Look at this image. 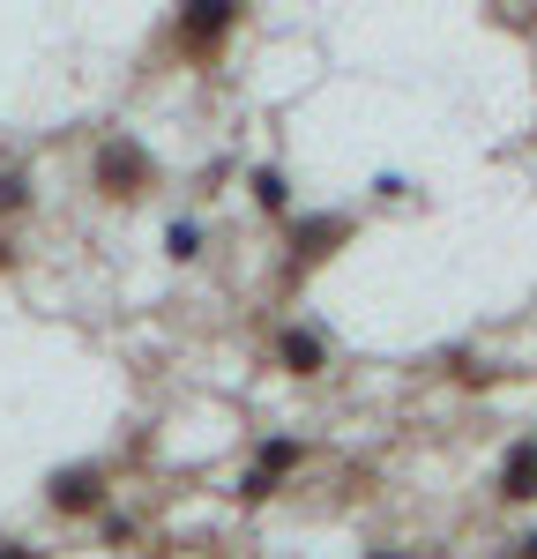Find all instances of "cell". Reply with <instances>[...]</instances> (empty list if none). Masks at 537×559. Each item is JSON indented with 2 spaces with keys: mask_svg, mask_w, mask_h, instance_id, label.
Returning a JSON list of instances; mask_svg holds the SVG:
<instances>
[{
  "mask_svg": "<svg viewBox=\"0 0 537 559\" xmlns=\"http://www.w3.org/2000/svg\"><path fill=\"white\" fill-rule=\"evenodd\" d=\"M150 187V157L134 150L128 134H112L105 150H97V194H112V202H134Z\"/></svg>",
  "mask_w": 537,
  "mask_h": 559,
  "instance_id": "6da1fadb",
  "label": "cell"
},
{
  "mask_svg": "<svg viewBox=\"0 0 537 559\" xmlns=\"http://www.w3.org/2000/svg\"><path fill=\"white\" fill-rule=\"evenodd\" d=\"M231 23H239L231 0H194V8H179V45L187 52H210L217 38H231Z\"/></svg>",
  "mask_w": 537,
  "mask_h": 559,
  "instance_id": "7a4b0ae2",
  "label": "cell"
},
{
  "mask_svg": "<svg viewBox=\"0 0 537 559\" xmlns=\"http://www.w3.org/2000/svg\"><path fill=\"white\" fill-rule=\"evenodd\" d=\"M351 239V224L344 216H307L299 231H291V269H313V261H329L336 247Z\"/></svg>",
  "mask_w": 537,
  "mask_h": 559,
  "instance_id": "3957f363",
  "label": "cell"
},
{
  "mask_svg": "<svg viewBox=\"0 0 537 559\" xmlns=\"http://www.w3.org/2000/svg\"><path fill=\"white\" fill-rule=\"evenodd\" d=\"M299 455H307L299 440H262V455H254V471L239 477V500H268V492H276V477L291 471Z\"/></svg>",
  "mask_w": 537,
  "mask_h": 559,
  "instance_id": "277c9868",
  "label": "cell"
},
{
  "mask_svg": "<svg viewBox=\"0 0 537 559\" xmlns=\"http://www.w3.org/2000/svg\"><path fill=\"white\" fill-rule=\"evenodd\" d=\"M52 508H60V515H97V508H105V477L97 471H60L52 477Z\"/></svg>",
  "mask_w": 537,
  "mask_h": 559,
  "instance_id": "5b68a950",
  "label": "cell"
},
{
  "mask_svg": "<svg viewBox=\"0 0 537 559\" xmlns=\"http://www.w3.org/2000/svg\"><path fill=\"white\" fill-rule=\"evenodd\" d=\"M276 366L299 373V381H313V373L329 366V344H321L313 329H284V336H276Z\"/></svg>",
  "mask_w": 537,
  "mask_h": 559,
  "instance_id": "8992f818",
  "label": "cell"
},
{
  "mask_svg": "<svg viewBox=\"0 0 537 559\" xmlns=\"http://www.w3.org/2000/svg\"><path fill=\"white\" fill-rule=\"evenodd\" d=\"M500 500H537V432L508 448V463H500Z\"/></svg>",
  "mask_w": 537,
  "mask_h": 559,
  "instance_id": "52a82bcc",
  "label": "cell"
},
{
  "mask_svg": "<svg viewBox=\"0 0 537 559\" xmlns=\"http://www.w3.org/2000/svg\"><path fill=\"white\" fill-rule=\"evenodd\" d=\"M254 202H262L268 216L284 210V202H291V187H284V173H268V165H262V173H254Z\"/></svg>",
  "mask_w": 537,
  "mask_h": 559,
  "instance_id": "ba28073f",
  "label": "cell"
},
{
  "mask_svg": "<svg viewBox=\"0 0 537 559\" xmlns=\"http://www.w3.org/2000/svg\"><path fill=\"white\" fill-rule=\"evenodd\" d=\"M165 254H172V261H194V254H202V231H194V224H172V239H165Z\"/></svg>",
  "mask_w": 537,
  "mask_h": 559,
  "instance_id": "9c48e42d",
  "label": "cell"
},
{
  "mask_svg": "<svg viewBox=\"0 0 537 559\" xmlns=\"http://www.w3.org/2000/svg\"><path fill=\"white\" fill-rule=\"evenodd\" d=\"M31 202V179L23 173H0V210H23Z\"/></svg>",
  "mask_w": 537,
  "mask_h": 559,
  "instance_id": "30bf717a",
  "label": "cell"
},
{
  "mask_svg": "<svg viewBox=\"0 0 537 559\" xmlns=\"http://www.w3.org/2000/svg\"><path fill=\"white\" fill-rule=\"evenodd\" d=\"M0 559H38V545H0Z\"/></svg>",
  "mask_w": 537,
  "mask_h": 559,
  "instance_id": "8fae6325",
  "label": "cell"
},
{
  "mask_svg": "<svg viewBox=\"0 0 537 559\" xmlns=\"http://www.w3.org/2000/svg\"><path fill=\"white\" fill-rule=\"evenodd\" d=\"M523 559H537V530H530V537H523Z\"/></svg>",
  "mask_w": 537,
  "mask_h": 559,
  "instance_id": "7c38bea8",
  "label": "cell"
},
{
  "mask_svg": "<svg viewBox=\"0 0 537 559\" xmlns=\"http://www.w3.org/2000/svg\"><path fill=\"white\" fill-rule=\"evenodd\" d=\"M366 559H403V552H366Z\"/></svg>",
  "mask_w": 537,
  "mask_h": 559,
  "instance_id": "4fadbf2b",
  "label": "cell"
}]
</instances>
